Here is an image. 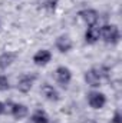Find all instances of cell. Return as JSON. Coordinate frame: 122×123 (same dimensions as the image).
I'll return each mask as SVG.
<instances>
[{
  "label": "cell",
  "instance_id": "cell-6",
  "mask_svg": "<svg viewBox=\"0 0 122 123\" xmlns=\"http://www.w3.org/2000/svg\"><path fill=\"white\" fill-rule=\"evenodd\" d=\"M78 16L81 17V20L86 26L98 25V22H99V13L95 9H82V10L78 12Z\"/></svg>",
  "mask_w": 122,
  "mask_h": 123
},
{
  "label": "cell",
  "instance_id": "cell-15",
  "mask_svg": "<svg viewBox=\"0 0 122 123\" xmlns=\"http://www.w3.org/2000/svg\"><path fill=\"white\" fill-rule=\"evenodd\" d=\"M9 89H10V82H9L7 76H4V74H0V92L9 90Z\"/></svg>",
  "mask_w": 122,
  "mask_h": 123
},
{
  "label": "cell",
  "instance_id": "cell-5",
  "mask_svg": "<svg viewBox=\"0 0 122 123\" xmlns=\"http://www.w3.org/2000/svg\"><path fill=\"white\" fill-rule=\"evenodd\" d=\"M9 115L14 120H22V119L29 116V107L26 105H23V103H13V102H10Z\"/></svg>",
  "mask_w": 122,
  "mask_h": 123
},
{
  "label": "cell",
  "instance_id": "cell-4",
  "mask_svg": "<svg viewBox=\"0 0 122 123\" xmlns=\"http://www.w3.org/2000/svg\"><path fill=\"white\" fill-rule=\"evenodd\" d=\"M55 76H56V82L62 87H68L72 82V70L66 66H58L55 70Z\"/></svg>",
  "mask_w": 122,
  "mask_h": 123
},
{
  "label": "cell",
  "instance_id": "cell-9",
  "mask_svg": "<svg viewBox=\"0 0 122 123\" xmlns=\"http://www.w3.org/2000/svg\"><path fill=\"white\" fill-rule=\"evenodd\" d=\"M55 47H56V50L61 52V53H69V52L73 49V42H72L70 36H68V34H61V36H58L56 40H55Z\"/></svg>",
  "mask_w": 122,
  "mask_h": 123
},
{
  "label": "cell",
  "instance_id": "cell-8",
  "mask_svg": "<svg viewBox=\"0 0 122 123\" xmlns=\"http://www.w3.org/2000/svg\"><path fill=\"white\" fill-rule=\"evenodd\" d=\"M36 79H37L36 74H30V73L23 74L17 80V85H16L17 90L20 93H29L32 90V87H33V85H34V82H36Z\"/></svg>",
  "mask_w": 122,
  "mask_h": 123
},
{
  "label": "cell",
  "instance_id": "cell-13",
  "mask_svg": "<svg viewBox=\"0 0 122 123\" xmlns=\"http://www.w3.org/2000/svg\"><path fill=\"white\" fill-rule=\"evenodd\" d=\"M30 122L32 123H50V117L43 109H36L30 115Z\"/></svg>",
  "mask_w": 122,
  "mask_h": 123
},
{
  "label": "cell",
  "instance_id": "cell-1",
  "mask_svg": "<svg viewBox=\"0 0 122 123\" xmlns=\"http://www.w3.org/2000/svg\"><path fill=\"white\" fill-rule=\"evenodd\" d=\"M108 77H109V69L103 64L102 66H93L89 70H86L83 74L86 85L91 87H99L102 85V82L106 80Z\"/></svg>",
  "mask_w": 122,
  "mask_h": 123
},
{
  "label": "cell",
  "instance_id": "cell-16",
  "mask_svg": "<svg viewBox=\"0 0 122 123\" xmlns=\"http://www.w3.org/2000/svg\"><path fill=\"white\" fill-rule=\"evenodd\" d=\"M111 123H122V115L119 110H116L115 113H114V116H112V119H111Z\"/></svg>",
  "mask_w": 122,
  "mask_h": 123
},
{
  "label": "cell",
  "instance_id": "cell-7",
  "mask_svg": "<svg viewBox=\"0 0 122 123\" xmlns=\"http://www.w3.org/2000/svg\"><path fill=\"white\" fill-rule=\"evenodd\" d=\"M40 93L42 96L47 100V102H52V103H56L61 100V93L58 92V89L50 85V83H43L40 86Z\"/></svg>",
  "mask_w": 122,
  "mask_h": 123
},
{
  "label": "cell",
  "instance_id": "cell-14",
  "mask_svg": "<svg viewBox=\"0 0 122 123\" xmlns=\"http://www.w3.org/2000/svg\"><path fill=\"white\" fill-rule=\"evenodd\" d=\"M58 4H59V0H37L39 9H42L45 12H49V13L55 12Z\"/></svg>",
  "mask_w": 122,
  "mask_h": 123
},
{
  "label": "cell",
  "instance_id": "cell-11",
  "mask_svg": "<svg viewBox=\"0 0 122 123\" xmlns=\"http://www.w3.org/2000/svg\"><path fill=\"white\" fill-rule=\"evenodd\" d=\"M52 60V52L47 49H40L33 55V63L36 66H46Z\"/></svg>",
  "mask_w": 122,
  "mask_h": 123
},
{
  "label": "cell",
  "instance_id": "cell-12",
  "mask_svg": "<svg viewBox=\"0 0 122 123\" xmlns=\"http://www.w3.org/2000/svg\"><path fill=\"white\" fill-rule=\"evenodd\" d=\"M101 40V26L93 25V26H88V29L85 31V42L88 44H95Z\"/></svg>",
  "mask_w": 122,
  "mask_h": 123
},
{
  "label": "cell",
  "instance_id": "cell-3",
  "mask_svg": "<svg viewBox=\"0 0 122 123\" xmlns=\"http://www.w3.org/2000/svg\"><path fill=\"white\" fill-rule=\"evenodd\" d=\"M86 100H88V105L91 106L92 109L95 110H99V109H103L105 105H106V94L99 90H92L86 94Z\"/></svg>",
  "mask_w": 122,
  "mask_h": 123
},
{
  "label": "cell",
  "instance_id": "cell-2",
  "mask_svg": "<svg viewBox=\"0 0 122 123\" xmlns=\"http://www.w3.org/2000/svg\"><path fill=\"white\" fill-rule=\"evenodd\" d=\"M101 40L108 44H118L121 40V30L114 23H106L101 26Z\"/></svg>",
  "mask_w": 122,
  "mask_h": 123
},
{
  "label": "cell",
  "instance_id": "cell-10",
  "mask_svg": "<svg viewBox=\"0 0 122 123\" xmlns=\"http://www.w3.org/2000/svg\"><path fill=\"white\" fill-rule=\"evenodd\" d=\"M19 53L17 52H12V50H6L0 55V70H6L9 69L14 62L17 60Z\"/></svg>",
  "mask_w": 122,
  "mask_h": 123
},
{
  "label": "cell",
  "instance_id": "cell-17",
  "mask_svg": "<svg viewBox=\"0 0 122 123\" xmlns=\"http://www.w3.org/2000/svg\"><path fill=\"white\" fill-rule=\"evenodd\" d=\"M7 113V103L6 102H0V116Z\"/></svg>",
  "mask_w": 122,
  "mask_h": 123
},
{
  "label": "cell",
  "instance_id": "cell-18",
  "mask_svg": "<svg viewBox=\"0 0 122 123\" xmlns=\"http://www.w3.org/2000/svg\"><path fill=\"white\" fill-rule=\"evenodd\" d=\"M0 27H1V22H0Z\"/></svg>",
  "mask_w": 122,
  "mask_h": 123
}]
</instances>
